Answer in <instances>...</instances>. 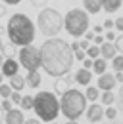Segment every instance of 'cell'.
<instances>
[{
  "mask_svg": "<svg viewBox=\"0 0 123 124\" xmlns=\"http://www.w3.org/2000/svg\"><path fill=\"white\" fill-rule=\"evenodd\" d=\"M41 57H42V69L46 71V75L58 78L71 71L75 61V52L71 44H67L63 38L50 36L41 46Z\"/></svg>",
  "mask_w": 123,
  "mask_h": 124,
  "instance_id": "obj_1",
  "label": "cell"
},
{
  "mask_svg": "<svg viewBox=\"0 0 123 124\" xmlns=\"http://www.w3.org/2000/svg\"><path fill=\"white\" fill-rule=\"evenodd\" d=\"M6 32H8V38H10V44L14 46H29L35 40V23L31 21L25 14H14V16L8 19V25H6Z\"/></svg>",
  "mask_w": 123,
  "mask_h": 124,
  "instance_id": "obj_2",
  "label": "cell"
},
{
  "mask_svg": "<svg viewBox=\"0 0 123 124\" xmlns=\"http://www.w3.org/2000/svg\"><path fill=\"white\" fill-rule=\"evenodd\" d=\"M87 95L83 92H79L77 88H69L65 93H62L60 99V107L62 115L67 120H77L79 116H83L87 113Z\"/></svg>",
  "mask_w": 123,
  "mask_h": 124,
  "instance_id": "obj_3",
  "label": "cell"
},
{
  "mask_svg": "<svg viewBox=\"0 0 123 124\" xmlns=\"http://www.w3.org/2000/svg\"><path fill=\"white\" fill-rule=\"evenodd\" d=\"M33 111L37 113V116L44 122H54L62 113L60 99L56 97V93L52 92H39L35 95V107Z\"/></svg>",
  "mask_w": 123,
  "mask_h": 124,
  "instance_id": "obj_4",
  "label": "cell"
},
{
  "mask_svg": "<svg viewBox=\"0 0 123 124\" xmlns=\"http://www.w3.org/2000/svg\"><path fill=\"white\" fill-rule=\"evenodd\" d=\"M63 27H65V31L69 32L73 38L85 36V32L89 31V27H91L89 12H87V10H81V8L69 10V12L63 16Z\"/></svg>",
  "mask_w": 123,
  "mask_h": 124,
  "instance_id": "obj_5",
  "label": "cell"
},
{
  "mask_svg": "<svg viewBox=\"0 0 123 124\" xmlns=\"http://www.w3.org/2000/svg\"><path fill=\"white\" fill-rule=\"evenodd\" d=\"M37 27L44 36H56L63 29V17L58 10L54 8H42L37 17Z\"/></svg>",
  "mask_w": 123,
  "mask_h": 124,
  "instance_id": "obj_6",
  "label": "cell"
},
{
  "mask_svg": "<svg viewBox=\"0 0 123 124\" xmlns=\"http://www.w3.org/2000/svg\"><path fill=\"white\" fill-rule=\"evenodd\" d=\"M19 63L25 71H39V67H42L41 48H35L33 44L23 46L19 50Z\"/></svg>",
  "mask_w": 123,
  "mask_h": 124,
  "instance_id": "obj_7",
  "label": "cell"
},
{
  "mask_svg": "<svg viewBox=\"0 0 123 124\" xmlns=\"http://www.w3.org/2000/svg\"><path fill=\"white\" fill-rule=\"evenodd\" d=\"M87 120L91 124H96V122H100L104 116H106V109H102L98 103H92L91 107H87Z\"/></svg>",
  "mask_w": 123,
  "mask_h": 124,
  "instance_id": "obj_8",
  "label": "cell"
},
{
  "mask_svg": "<svg viewBox=\"0 0 123 124\" xmlns=\"http://www.w3.org/2000/svg\"><path fill=\"white\" fill-rule=\"evenodd\" d=\"M73 82H75V75H73V77H71V75H69V77H67V75L58 77V78H56V82H54V92L60 93V95H62V93H65L69 88H71Z\"/></svg>",
  "mask_w": 123,
  "mask_h": 124,
  "instance_id": "obj_9",
  "label": "cell"
},
{
  "mask_svg": "<svg viewBox=\"0 0 123 124\" xmlns=\"http://www.w3.org/2000/svg\"><path fill=\"white\" fill-rule=\"evenodd\" d=\"M19 67H21V63H19V61H15L14 57H6V61H4V65H2L0 71H2L8 78H12L14 75L19 73Z\"/></svg>",
  "mask_w": 123,
  "mask_h": 124,
  "instance_id": "obj_10",
  "label": "cell"
},
{
  "mask_svg": "<svg viewBox=\"0 0 123 124\" xmlns=\"http://www.w3.org/2000/svg\"><path fill=\"white\" fill-rule=\"evenodd\" d=\"M115 84H117L115 75L104 73V75H100V78H98V88H100L102 92H110V90H113V88H115Z\"/></svg>",
  "mask_w": 123,
  "mask_h": 124,
  "instance_id": "obj_11",
  "label": "cell"
},
{
  "mask_svg": "<svg viewBox=\"0 0 123 124\" xmlns=\"http://www.w3.org/2000/svg\"><path fill=\"white\" fill-rule=\"evenodd\" d=\"M4 122H6V124H25L23 109H10V111H6Z\"/></svg>",
  "mask_w": 123,
  "mask_h": 124,
  "instance_id": "obj_12",
  "label": "cell"
},
{
  "mask_svg": "<svg viewBox=\"0 0 123 124\" xmlns=\"http://www.w3.org/2000/svg\"><path fill=\"white\" fill-rule=\"evenodd\" d=\"M117 54H119V52H117V48H115L113 42H108V40H106V42L100 46V55H102L104 59H110V61H112Z\"/></svg>",
  "mask_w": 123,
  "mask_h": 124,
  "instance_id": "obj_13",
  "label": "cell"
},
{
  "mask_svg": "<svg viewBox=\"0 0 123 124\" xmlns=\"http://www.w3.org/2000/svg\"><path fill=\"white\" fill-rule=\"evenodd\" d=\"M91 80H92V71H91V69L81 67V69L75 73V82H77V84H81V86H89Z\"/></svg>",
  "mask_w": 123,
  "mask_h": 124,
  "instance_id": "obj_14",
  "label": "cell"
},
{
  "mask_svg": "<svg viewBox=\"0 0 123 124\" xmlns=\"http://www.w3.org/2000/svg\"><path fill=\"white\" fill-rule=\"evenodd\" d=\"M25 82H27V86H29L31 90L39 88V86H41V82H42V78H41V73H39V71H27Z\"/></svg>",
  "mask_w": 123,
  "mask_h": 124,
  "instance_id": "obj_15",
  "label": "cell"
},
{
  "mask_svg": "<svg viewBox=\"0 0 123 124\" xmlns=\"http://www.w3.org/2000/svg\"><path fill=\"white\" fill-rule=\"evenodd\" d=\"M121 6H123V0H102V10L108 12V14L117 12Z\"/></svg>",
  "mask_w": 123,
  "mask_h": 124,
  "instance_id": "obj_16",
  "label": "cell"
},
{
  "mask_svg": "<svg viewBox=\"0 0 123 124\" xmlns=\"http://www.w3.org/2000/svg\"><path fill=\"white\" fill-rule=\"evenodd\" d=\"M10 86H12V90H15V92H21V90L27 86L25 77H19V73H17V75H14V77L10 78Z\"/></svg>",
  "mask_w": 123,
  "mask_h": 124,
  "instance_id": "obj_17",
  "label": "cell"
},
{
  "mask_svg": "<svg viewBox=\"0 0 123 124\" xmlns=\"http://www.w3.org/2000/svg\"><path fill=\"white\" fill-rule=\"evenodd\" d=\"M83 6L89 14H98L102 10V0H83Z\"/></svg>",
  "mask_w": 123,
  "mask_h": 124,
  "instance_id": "obj_18",
  "label": "cell"
},
{
  "mask_svg": "<svg viewBox=\"0 0 123 124\" xmlns=\"http://www.w3.org/2000/svg\"><path fill=\"white\" fill-rule=\"evenodd\" d=\"M106 69H108V59H104L102 55L94 59V65H92V71H94V73H96L98 77H100V75H104V73H106Z\"/></svg>",
  "mask_w": 123,
  "mask_h": 124,
  "instance_id": "obj_19",
  "label": "cell"
},
{
  "mask_svg": "<svg viewBox=\"0 0 123 124\" xmlns=\"http://www.w3.org/2000/svg\"><path fill=\"white\" fill-rule=\"evenodd\" d=\"M117 97H115V93H113V90H110V92H104V93H100V103L102 105H113V101H115Z\"/></svg>",
  "mask_w": 123,
  "mask_h": 124,
  "instance_id": "obj_20",
  "label": "cell"
},
{
  "mask_svg": "<svg viewBox=\"0 0 123 124\" xmlns=\"http://www.w3.org/2000/svg\"><path fill=\"white\" fill-rule=\"evenodd\" d=\"M85 95H87V99H89V101L96 103V99L100 97V88H94V86H87V90H85Z\"/></svg>",
  "mask_w": 123,
  "mask_h": 124,
  "instance_id": "obj_21",
  "label": "cell"
},
{
  "mask_svg": "<svg viewBox=\"0 0 123 124\" xmlns=\"http://www.w3.org/2000/svg\"><path fill=\"white\" fill-rule=\"evenodd\" d=\"M21 109L23 111H31V109L35 107V95H23V99H21Z\"/></svg>",
  "mask_w": 123,
  "mask_h": 124,
  "instance_id": "obj_22",
  "label": "cell"
},
{
  "mask_svg": "<svg viewBox=\"0 0 123 124\" xmlns=\"http://www.w3.org/2000/svg\"><path fill=\"white\" fill-rule=\"evenodd\" d=\"M112 67H113V71H115V73L123 71V54H117V55L112 59Z\"/></svg>",
  "mask_w": 123,
  "mask_h": 124,
  "instance_id": "obj_23",
  "label": "cell"
},
{
  "mask_svg": "<svg viewBox=\"0 0 123 124\" xmlns=\"http://www.w3.org/2000/svg\"><path fill=\"white\" fill-rule=\"evenodd\" d=\"M87 57H92V59L100 57V46H96V44H91V46H89V50H87Z\"/></svg>",
  "mask_w": 123,
  "mask_h": 124,
  "instance_id": "obj_24",
  "label": "cell"
},
{
  "mask_svg": "<svg viewBox=\"0 0 123 124\" xmlns=\"http://www.w3.org/2000/svg\"><path fill=\"white\" fill-rule=\"evenodd\" d=\"M12 86L10 84H0V97H4V99H10V95H12Z\"/></svg>",
  "mask_w": 123,
  "mask_h": 124,
  "instance_id": "obj_25",
  "label": "cell"
},
{
  "mask_svg": "<svg viewBox=\"0 0 123 124\" xmlns=\"http://www.w3.org/2000/svg\"><path fill=\"white\" fill-rule=\"evenodd\" d=\"M117 113H119V109L108 105V107H106V118H108V120H115V118H117Z\"/></svg>",
  "mask_w": 123,
  "mask_h": 124,
  "instance_id": "obj_26",
  "label": "cell"
},
{
  "mask_svg": "<svg viewBox=\"0 0 123 124\" xmlns=\"http://www.w3.org/2000/svg\"><path fill=\"white\" fill-rule=\"evenodd\" d=\"M117 109H119V113L123 115V84H121V88H119V92H117Z\"/></svg>",
  "mask_w": 123,
  "mask_h": 124,
  "instance_id": "obj_27",
  "label": "cell"
},
{
  "mask_svg": "<svg viewBox=\"0 0 123 124\" xmlns=\"http://www.w3.org/2000/svg\"><path fill=\"white\" fill-rule=\"evenodd\" d=\"M113 44H115V48H117V52H119V54H123V32L117 36V38H115V40H113Z\"/></svg>",
  "mask_w": 123,
  "mask_h": 124,
  "instance_id": "obj_28",
  "label": "cell"
},
{
  "mask_svg": "<svg viewBox=\"0 0 123 124\" xmlns=\"http://www.w3.org/2000/svg\"><path fill=\"white\" fill-rule=\"evenodd\" d=\"M85 57H87V50H83V48L75 50V59H77V61H83Z\"/></svg>",
  "mask_w": 123,
  "mask_h": 124,
  "instance_id": "obj_29",
  "label": "cell"
},
{
  "mask_svg": "<svg viewBox=\"0 0 123 124\" xmlns=\"http://www.w3.org/2000/svg\"><path fill=\"white\" fill-rule=\"evenodd\" d=\"M10 99H12V103H21V99H23V95H21V93L19 92H12V95H10Z\"/></svg>",
  "mask_w": 123,
  "mask_h": 124,
  "instance_id": "obj_30",
  "label": "cell"
},
{
  "mask_svg": "<svg viewBox=\"0 0 123 124\" xmlns=\"http://www.w3.org/2000/svg\"><path fill=\"white\" fill-rule=\"evenodd\" d=\"M92 65H94V59H92V57H85V59H83V67H85V69H91L92 71Z\"/></svg>",
  "mask_w": 123,
  "mask_h": 124,
  "instance_id": "obj_31",
  "label": "cell"
},
{
  "mask_svg": "<svg viewBox=\"0 0 123 124\" xmlns=\"http://www.w3.org/2000/svg\"><path fill=\"white\" fill-rule=\"evenodd\" d=\"M0 107H2V111H10L12 109V99H4Z\"/></svg>",
  "mask_w": 123,
  "mask_h": 124,
  "instance_id": "obj_32",
  "label": "cell"
},
{
  "mask_svg": "<svg viewBox=\"0 0 123 124\" xmlns=\"http://www.w3.org/2000/svg\"><path fill=\"white\" fill-rule=\"evenodd\" d=\"M115 29L119 32H123V17H117V19H115Z\"/></svg>",
  "mask_w": 123,
  "mask_h": 124,
  "instance_id": "obj_33",
  "label": "cell"
},
{
  "mask_svg": "<svg viewBox=\"0 0 123 124\" xmlns=\"http://www.w3.org/2000/svg\"><path fill=\"white\" fill-rule=\"evenodd\" d=\"M113 27H115V21H112V19H106V21H104V29L110 31V29H113Z\"/></svg>",
  "mask_w": 123,
  "mask_h": 124,
  "instance_id": "obj_34",
  "label": "cell"
},
{
  "mask_svg": "<svg viewBox=\"0 0 123 124\" xmlns=\"http://www.w3.org/2000/svg\"><path fill=\"white\" fill-rule=\"evenodd\" d=\"M106 40H108V42H113V40H115V32L112 31V29L106 32Z\"/></svg>",
  "mask_w": 123,
  "mask_h": 124,
  "instance_id": "obj_35",
  "label": "cell"
},
{
  "mask_svg": "<svg viewBox=\"0 0 123 124\" xmlns=\"http://www.w3.org/2000/svg\"><path fill=\"white\" fill-rule=\"evenodd\" d=\"M104 42H106V40H104V36H102V34H96V38H94V44H96V46H102Z\"/></svg>",
  "mask_w": 123,
  "mask_h": 124,
  "instance_id": "obj_36",
  "label": "cell"
},
{
  "mask_svg": "<svg viewBox=\"0 0 123 124\" xmlns=\"http://www.w3.org/2000/svg\"><path fill=\"white\" fill-rule=\"evenodd\" d=\"M79 46L83 48V50H89V46H91V40H87V38H85V40H81V42H79Z\"/></svg>",
  "mask_w": 123,
  "mask_h": 124,
  "instance_id": "obj_37",
  "label": "cell"
},
{
  "mask_svg": "<svg viewBox=\"0 0 123 124\" xmlns=\"http://www.w3.org/2000/svg\"><path fill=\"white\" fill-rule=\"evenodd\" d=\"M92 31L96 32V34H102V32H104V25H94V27H92Z\"/></svg>",
  "mask_w": 123,
  "mask_h": 124,
  "instance_id": "obj_38",
  "label": "cell"
},
{
  "mask_svg": "<svg viewBox=\"0 0 123 124\" xmlns=\"http://www.w3.org/2000/svg\"><path fill=\"white\" fill-rule=\"evenodd\" d=\"M6 14H8V6L6 4H0V17H4Z\"/></svg>",
  "mask_w": 123,
  "mask_h": 124,
  "instance_id": "obj_39",
  "label": "cell"
},
{
  "mask_svg": "<svg viewBox=\"0 0 123 124\" xmlns=\"http://www.w3.org/2000/svg\"><path fill=\"white\" fill-rule=\"evenodd\" d=\"M46 2H48V0H31V4H33V6H37V8H39V6H44Z\"/></svg>",
  "mask_w": 123,
  "mask_h": 124,
  "instance_id": "obj_40",
  "label": "cell"
},
{
  "mask_svg": "<svg viewBox=\"0 0 123 124\" xmlns=\"http://www.w3.org/2000/svg\"><path fill=\"white\" fill-rule=\"evenodd\" d=\"M2 2H4L6 6H17V4L21 2V0H2Z\"/></svg>",
  "mask_w": 123,
  "mask_h": 124,
  "instance_id": "obj_41",
  "label": "cell"
},
{
  "mask_svg": "<svg viewBox=\"0 0 123 124\" xmlns=\"http://www.w3.org/2000/svg\"><path fill=\"white\" fill-rule=\"evenodd\" d=\"M115 80H117L119 84H123V71H119V73H115Z\"/></svg>",
  "mask_w": 123,
  "mask_h": 124,
  "instance_id": "obj_42",
  "label": "cell"
},
{
  "mask_svg": "<svg viewBox=\"0 0 123 124\" xmlns=\"http://www.w3.org/2000/svg\"><path fill=\"white\" fill-rule=\"evenodd\" d=\"M25 124H41V118L37 116V118H29V120H25Z\"/></svg>",
  "mask_w": 123,
  "mask_h": 124,
  "instance_id": "obj_43",
  "label": "cell"
},
{
  "mask_svg": "<svg viewBox=\"0 0 123 124\" xmlns=\"http://www.w3.org/2000/svg\"><path fill=\"white\" fill-rule=\"evenodd\" d=\"M4 61H6V59H4V54L0 52V69H2V65H4Z\"/></svg>",
  "mask_w": 123,
  "mask_h": 124,
  "instance_id": "obj_44",
  "label": "cell"
},
{
  "mask_svg": "<svg viewBox=\"0 0 123 124\" xmlns=\"http://www.w3.org/2000/svg\"><path fill=\"white\" fill-rule=\"evenodd\" d=\"M108 124H123V122H121V120H117V118H115V120H110Z\"/></svg>",
  "mask_w": 123,
  "mask_h": 124,
  "instance_id": "obj_45",
  "label": "cell"
},
{
  "mask_svg": "<svg viewBox=\"0 0 123 124\" xmlns=\"http://www.w3.org/2000/svg\"><path fill=\"white\" fill-rule=\"evenodd\" d=\"M4 77H6V75H4L2 71H0V84H4Z\"/></svg>",
  "mask_w": 123,
  "mask_h": 124,
  "instance_id": "obj_46",
  "label": "cell"
},
{
  "mask_svg": "<svg viewBox=\"0 0 123 124\" xmlns=\"http://www.w3.org/2000/svg\"><path fill=\"white\" fill-rule=\"evenodd\" d=\"M65 124H79V122H77V120H67Z\"/></svg>",
  "mask_w": 123,
  "mask_h": 124,
  "instance_id": "obj_47",
  "label": "cell"
},
{
  "mask_svg": "<svg viewBox=\"0 0 123 124\" xmlns=\"http://www.w3.org/2000/svg\"><path fill=\"white\" fill-rule=\"evenodd\" d=\"M4 50V42H2V38H0V52Z\"/></svg>",
  "mask_w": 123,
  "mask_h": 124,
  "instance_id": "obj_48",
  "label": "cell"
},
{
  "mask_svg": "<svg viewBox=\"0 0 123 124\" xmlns=\"http://www.w3.org/2000/svg\"><path fill=\"white\" fill-rule=\"evenodd\" d=\"M2 31H4V29H2V27H0V32H2Z\"/></svg>",
  "mask_w": 123,
  "mask_h": 124,
  "instance_id": "obj_49",
  "label": "cell"
},
{
  "mask_svg": "<svg viewBox=\"0 0 123 124\" xmlns=\"http://www.w3.org/2000/svg\"><path fill=\"white\" fill-rule=\"evenodd\" d=\"M0 111H2V107H0ZM0 115H2V113H0Z\"/></svg>",
  "mask_w": 123,
  "mask_h": 124,
  "instance_id": "obj_50",
  "label": "cell"
},
{
  "mask_svg": "<svg viewBox=\"0 0 123 124\" xmlns=\"http://www.w3.org/2000/svg\"><path fill=\"white\" fill-rule=\"evenodd\" d=\"M54 124H56V122H54Z\"/></svg>",
  "mask_w": 123,
  "mask_h": 124,
  "instance_id": "obj_51",
  "label": "cell"
}]
</instances>
